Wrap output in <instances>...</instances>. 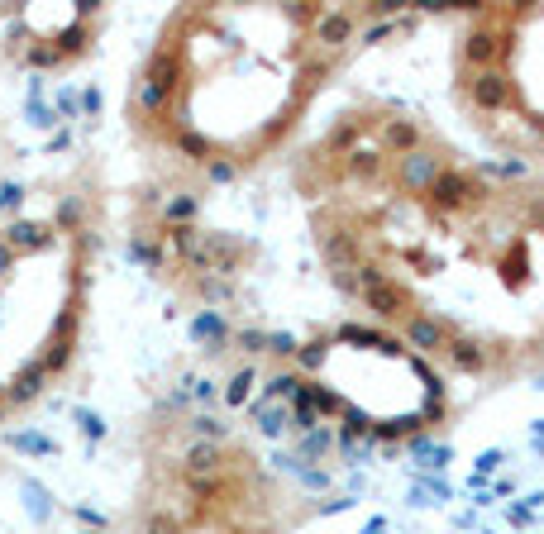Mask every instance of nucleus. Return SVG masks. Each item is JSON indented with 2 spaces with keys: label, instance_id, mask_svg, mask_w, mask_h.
<instances>
[{
  "label": "nucleus",
  "instance_id": "obj_1",
  "mask_svg": "<svg viewBox=\"0 0 544 534\" xmlns=\"http://www.w3.org/2000/svg\"><path fill=\"white\" fill-rule=\"evenodd\" d=\"M287 182L349 315L445 377L492 392L544 377V173L372 96L310 134Z\"/></svg>",
  "mask_w": 544,
  "mask_h": 534
},
{
  "label": "nucleus",
  "instance_id": "obj_2",
  "mask_svg": "<svg viewBox=\"0 0 544 534\" xmlns=\"http://www.w3.org/2000/svg\"><path fill=\"white\" fill-rule=\"evenodd\" d=\"M372 5H177L143 44L124 130L173 196L235 186L291 153L368 34Z\"/></svg>",
  "mask_w": 544,
  "mask_h": 534
},
{
  "label": "nucleus",
  "instance_id": "obj_3",
  "mask_svg": "<svg viewBox=\"0 0 544 534\" xmlns=\"http://www.w3.org/2000/svg\"><path fill=\"white\" fill-rule=\"evenodd\" d=\"M297 534H544V377L492 392L434 454Z\"/></svg>",
  "mask_w": 544,
  "mask_h": 534
},
{
  "label": "nucleus",
  "instance_id": "obj_4",
  "mask_svg": "<svg viewBox=\"0 0 544 534\" xmlns=\"http://www.w3.org/2000/svg\"><path fill=\"white\" fill-rule=\"evenodd\" d=\"M96 291V215L81 196L0 225V424L77 362Z\"/></svg>",
  "mask_w": 544,
  "mask_h": 534
},
{
  "label": "nucleus",
  "instance_id": "obj_5",
  "mask_svg": "<svg viewBox=\"0 0 544 534\" xmlns=\"http://www.w3.org/2000/svg\"><path fill=\"white\" fill-rule=\"evenodd\" d=\"M287 482L239 424L177 415L143 444L130 534H297Z\"/></svg>",
  "mask_w": 544,
  "mask_h": 534
},
{
  "label": "nucleus",
  "instance_id": "obj_6",
  "mask_svg": "<svg viewBox=\"0 0 544 534\" xmlns=\"http://www.w3.org/2000/svg\"><path fill=\"white\" fill-rule=\"evenodd\" d=\"M277 387L297 396L325 430L378 444L425 439L439 424L449 430L454 415L445 392L449 377L359 315L306 330L282 358Z\"/></svg>",
  "mask_w": 544,
  "mask_h": 534
},
{
  "label": "nucleus",
  "instance_id": "obj_7",
  "mask_svg": "<svg viewBox=\"0 0 544 534\" xmlns=\"http://www.w3.org/2000/svg\"><path fill=\"white\" fill-rule=\"evenodd\" d=\"M449 110L477 153L544 173V5H468L445 15Z\"/></svg>",
  "mask_w": 544,
  "mask_h": 534
},
{
  "label": "nucleus",
  "instance_id": "obj_8",
  "mask_svg": "<svg viewBox=\"0 0 544 534\" xmlns=\"http://www.w3.org/2000/svg\"><path fill=\"white\" fill-rule=\"evenodd\" d=\"M10 53L29 68H68L72 58L91 53L106 10L87 5H44V10H10Z\"/></svg>",
  "mask_w": 544,
  "mask_h": 534
}]
</instances>
